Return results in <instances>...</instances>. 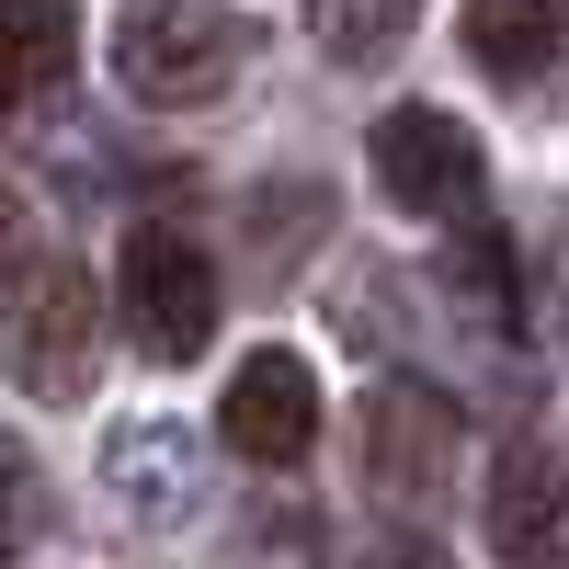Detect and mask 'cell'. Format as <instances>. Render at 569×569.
<instances>
[{
	"label": "cell",
	"mask_w": 569,
	"mask_h": 569,
	"mask_svg": "<svg viewBox=\"0 0 569 569\" xmlns=\"http://www.w3.org/2000/svg\"><path fill=\"white\" fill-rule=\"evenodd\" d=\"M251 58V23L228 12V0H126V23H114V69L137 103H171V114H194L217 103L228 80H240Z\"/></svg>",
	"instance_id": "1"
},
{
	"label": "cell",
	"mask_w": 569,
	"mask_h": 569,
	"mask_svg": "<svg viewBox=\"0 0 569 569\" xmlns=\"http://www.w3.org/2000/svg\"><path fill=\"white\" fill-rule=\"evenodd\" d=\"M91 273L69 251H34L0 273V365L23 399H80L91 388Z\"/></svg>",
	"instance_id": "2"
},
{
	"label": "cell",
	"mask_w": 569,
	"mask_h": 569,
	"mask_svg": "<svg viewBox=\"0 0 569 569\" xmlns=\"http://www.w3.org/2000/svg\"><path fill=\"white\" fill-rule=\"evenodd\" d=\"M114 308H126V342L149 365H194L217 342V262H206V240L137 228L126 262H114Z\"/></svg>",
	"instance_id": "3"
},
{
	"label": "cell",
	"mask_w": 569,
	"mask_h": 569,
	"mask_svg": "<svg viewBox=\"0 0 569 569\" xmlns=\"http://www.w3.org/2000/svg\"><path fill=\"white\" fill-rule=\"evenodd\" d=\"M365 160H376V194H388L399 217H467L479 206V137H467V114H445V103L376 114Z\"/></svg>",
	"instance_id": "4"
},
{
	"label": "cell",
	"mask_w": 569,
	"mask_h": 569,
	"mask_svg": "<svg viewBox=\"0 0 569 569\" xmlns=\"http://www.w3.org/2000/svg\"><path fill=\"white\" fill-rule=\"evenodd\" d=\"M490 558L501 569H569V445L558 433H512L490 456Z\"/></svg>",
	"instance_id": "5"
},
{
	"label": "cell",
	"mask_w": 569,
	"mask_h": 569,
	"mask_svg": "<svg viewBox=\"0 0 569 569\" xmlns=\"http://www.w3.org/2000/svg\"><path fill=\"white\" fill-rule=\"evenodd\" d=\"M456 467V399H433L421 376H388L365 399V490L388 512H421Z\"/></svg>",
	"instance_id": "6"
},
{
	"label": "cell",
	"mask_w": 569,
	"mask_h": 569,
	"mask_svg": "<svg viewBox=\"0 0 569 569\" xmlns=\"http://www.w3.org/2000/svg\"><path fill=\"white\" fill-rule=\"evenodd\" d=\"M228 445H240L251 467H308V445H319V376H308V353H284V342H262L240 376H228Z\"/></svg>",
	"instance_id": "7"
},
{
	"label": "cell",
	"mask_w": 569,
	"mask_h": 569,
	"mask_svg": "<svg viewBox=\"0 0 569 569\" xmlns=\"http://www.w3.org/2000/svg\"><path fill=\"white\" fill-rule=\"evenodd\" d=\"M103 479H114V501L137 525H182L194 490H206V467H194V433H182V421H126L103 445Z\"/></svg>",
	"instance_id": "8"
},
{
	"label": "cell",
	"mask_w": 569,
	"mask_h": 569,
	"mask_svg": "<svg viewBox=\"0 0 569 569\" xmlns=\"http://www.w3.org/2000/svg\"><path fill=\"white\" fill-rule=\"evenodd\" d=\"M456 34H467V58H479L490 80H536L569 46V0H467Z\"/></svg>",
	"instance_id": "9"
},
{
	"label": "cell",
	"mask_w": 569,
	"mask_h": 569,
	"mask_svg": "<svg viewBox=\"0 0 569 569\" xmlns=\"http://www.w3.org/2000/svg\"><path fill=\"white\" fill-rule=\"evenodd\" d=\"M69 58H80V23L58 0H0V114L46 103V91L69 80Z\"/></svg>",
	"instance_id": "10"
},
{
	"label": "cell",
	"mask_w": 569,
	"mask_h": 569,
	"mask_svg": "<svg viewBox=\"0 0 569 569\" xmlns=\"http://www.w3.org/2000/svg\"><path fill=\"white\" fill-rule=\"evenodd\" d=\"M445 297L467 308V330H490V342L525 330V297H512V240H501V228H467V240L445 251Z\"/></svg>",
	"instance_id": "11"
},
{
	"label": "cell",
	"mask_w": 569,
	"mask_h": 569,
	"mask_svg": "<svg viewBox=\"0 0 569 569\" xmlns=\"http://www.w3.org/2000/svg\"><path fill=\"white\" fill-rule=\"evenodd\" d=\"M46 536H58V490H46V467H34L12 433H0V569L34 558Z\"/></svg>",
	"instance_id": "12"
},
{
	"label": "cell",
	"mask_w": 569,
	"mask_h": 569,
	"mask_svg": "<svg viewBox=\"0 0 569 569\" xmlns=\"http://www.w3.org/2000/svg\"><path fill=\"white\" fill-rule=\"evenodd\" d=\"M410 23H421V0H319V46H330L342 69H376Z\"/></svg>",
	"instance_id": "13"
},
{
	"label": "cell",
	"mask_w": 569,
	"mask_h": 569,
	"mask_svg": "<svg viewBox=\"0 0 569 569\" xmlns=\"http://www.w3.org/2000/svg\"><path fill=\"white\" fill-rule=\"evenodd\" d=\"M365 569H456V558H445L433 536H376V547H365Z\"/></svg>",
	"instance_id": "14"
},
{
	"label": "cell",
	"mask_w": 569,
	"mask_h": 569,
	"mask_svg": "<svg viewBox=\"0 0 569 569\" xmlns=\"http://www.w3.org/2000/svg\"><path fill=\"white\" fill-rule=\"evenodd\" d=\"M46 240H34V217H23V194H12V182H0V273H12V262H34Z\"/></svg>",
	"instance_id": "15"
},
{
	"label": "cell",
	"mask_w": 569,
	"mask_h": 569,
	"mask_svg": "<svg viewBox=\"0 0 569 569\" xmlns=\"http://www.w3.org/2000/svg\"><path fill=\"white\" fill-rule=\"evenodd\" d=\"M558 342H569V297H558Z\"/></svg>",
	"instance_id": "16"
}]
</instances>
